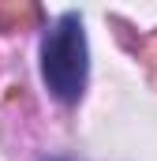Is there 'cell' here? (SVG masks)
Here are the masks:
<instances>
[{
    "mask_svg": "<svg viewBox=\"0 0 157 161\" xmlns=\"http://www.w3.org/2000/svg\"><path fill=\"white\" fill-rule=\"evenodd\" d=\"M45 161H64V158H45Z\"/></svg>",
    "mask_w": 157,
    "mask_h": 161,
    "instance_id": "cell-2",
    "label": "cell"
},
{
    "mask_svg": "<svg viewBox=\"0 0 157 161\" xmlns=\"http://www.w3.org/2000/svg\"><path fill=\"white\" fill-rule=\"evenodd\" d=\"M86 75H90V53L82 19L75 11H64L41 38V79L56 101L75 105L86 90Z\"/></svg>",
    "mask_w": 157,
    "mask_h": 161,
    "instance_id": "cell-1",
    "label": "cell"
}]
</instances>
